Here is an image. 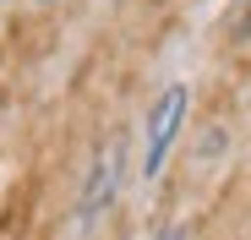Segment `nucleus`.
Instances as JSON below:
<instances>
[{
	"instance_id": "nucleus-1",
	"label": "nucleus",
	"mask_w": 251,
	"mask_h": 240,
	"mask_svg": "<svg viewBox=\"0 0 251 240\" xmlns=\"http://www.w3.org/2000/svg\"><path fill=\"white\" fill-rule=\"evenodd\" d=\"M180 115H186V88H164L158 104H153V115H148V158H142L148 175H158L164 153H170V142L180 131Z\"/></svg>"
},
{
	"instance_id": "nucleus-2",
	"label": "nucleus",
	"mask_w": 251,
	"mask_h": 240,
	"mask_svg": "<svg viewBox=\"0 0 251 240\" xmlns=\"http://www.w3.org/2000/svg\"><path fill=\"white\" fill-rule=\"evenodd\" d=\"M115 180H120V142H109L99 153V169H93V186H88V218H99V208L115 196Z\"/></svg>"
}]
</instances>
